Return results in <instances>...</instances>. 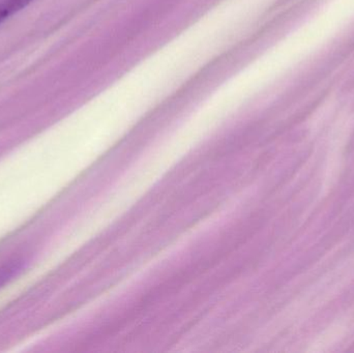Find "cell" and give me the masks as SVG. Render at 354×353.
Here are the masks:
<instances>
[{"label":"cell","instance_id":"obj_2","mask_svg":"<svg viewBox=\"0 0 354 353\" xmlns=\"http://www.w3.org/2000/svg\"><path fill=\"white\" fill-rule=\"evenodd\" d=\"M30 1L31 0H3L0 3V23L21 8H25Z\"/></svg>","mask_w":354,"mask_h":353},{"label":"cell","instance_id":"obj_1","mask_svg":"<svg viewBox=\"0 0 354 353\" xmlns=\"http://www.w3.org/2000/svg\"><path fill=\"white\" fill-rule=\"evenodd\" d=\"M24 267V259H15V260L0 267V288L3 287L6 283L12 280V278L21 273Z\"/></svg>","mask_w":354,"mask_h":353}]
</instances>
